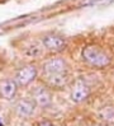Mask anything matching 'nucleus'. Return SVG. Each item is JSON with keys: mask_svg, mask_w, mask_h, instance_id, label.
<instances>
[{"mask_svg": "<svg viewBox=\"0 0 114 126\" xmlns=\"http://www.w3.org/2000/svg\"><path fill=\"white\" fill-rule=\"evenodd\" d=\"M18 92V83L14 79H6L0 84V94L5 99H13Z\"/></svg>", "mask_w": 114, "mask_h": 126, "instance_id": "obj_8", "label": "nucleus"}, {"mask_svg": "<svg viewBox=\"0 0 114 126\" xmlns=\"http://www.w3.org/2000/svg\"><path fill=\"white\" fill-rule=\"evenodd\" d=\"M34 110H36L34 99L23 98V99H19L15 103V112H17L20 117H29L30 115H33Z\"/></svg>", "mask_w": 114, "mask_h": 126, "instance_id": "obj_6", "label": "nucleus"}, {"mask_svg": "<svg viewBox=\"0 0 114 126\" xmlns=\"http://www.w3.org/2000/svg\"><path fill=\"white\" fill-rule=\"evenodd\" d=\"M43 48H44L43 43H42V46L34 43V45L29 46V47L25 50V54H27L29 57H38V56H41V55L43 54Z\"/></svg>", "mask_w": 114, "mask_h": 126, "instance_id": "obj_10", "label": "nucleus"}, {"mask_svg": "<svg viewBox=\"0 0 114 126\" xmlns=\"http://www.w3.org/2000/svg\"><path fill=\"white\" fill-rule=\"evenodd\" d=\"M89 95H90V88H89V85L84 80L77 79L74 83L72 89H71V94H70L71 101L75 102V103H81L84 101H86Z\"/></svg>", "mask_w": 114, "mask_h": 126, "instance_id": "obj_2", "label": "nucleus"}, {"mask_svg": "<svg viewBox=\"0 0 114 126\" xmlns=\"http://www.w3.org/2000/svg\"><path fill=\"white\" fill-rule=\"evenodd\" d=\"M42 43L44 48H47L48 51H52V52H60V51H63L66 48V40L62 36L58 34H48L43 37Z\"/></svg>", "mask_w": 114, "mask_h": 126, "instance_id": "obj_4", "label": "nucleus"}, {"mask_svg": "<svg viewBox=\"0 0 114 126\" xmlns=\"http://www.w3.org/2000/svg\"><path fill=\"white\" fill-rule=\"evenodd\" d=\"M110 1V0H85V1L82 3V5H90V6H93V5H99V4H105V3H108Z\"/></svg>", "mask_w": 114, "mask_h": 126, "instance_id": "obj_11", "label": "nucleus"}, {"mask_svg": "<svg viewBox=\"0 0 114 126\" xmlns=\"http://www.w3.org/2000/svg\"><path fill=\"white\" fill-rule=\"evenodd\" d=\"M68 66L67 63L63 59L55 57L50 59L48 61H46L43 65V73L44 75H55V74H61V73H67Z\"/></svg>", "mask_w": 114, "mask_h": 126, "instance_id": "obj_3", "label": "nucleus"}, {"mask_svg": "<svg viewBox=\"0 0 114 126\" xmlns=\"http://www.w3.org/2000/svg\"><path fill=\"white\" fill-rule=\"evenodd\" d=\"M37 126H55L51 121H48V120H44V121H41V122H38L37 124Z\"/></svg>", "mask_w": 114, "mask_h": 126, "instance_id": "obj_13", "label": "nucleus"}, {"mask_svg": "<svg viewBox=\"0 0 114 126\" xmlns=\"http://www.w3.org/2000/svg\"><path fill=\"white\" fill-rule=\"evenodd\" d=\"M33 99L36 102V105L41 106V107H47L52 102V94L47 88L37 87L33 92Z\"/></svg>", "mask_w": 114, "mask_h": 126, "instance_id": "obj_7", "label": "nucleus"}, {"mask_svg": "<svg viewBox=\"0 0 114 126\" xmlns=\"http://www.w3.org/2000/svg\"><path fill=\"white\" fill-rule=\"evenodd\" d=\"M90 126H105L103 124H93V125H90Z\"/></svg>", "mask_w": 114, "mask_h": 126, "instance_id": "obj_14", "label": "nucleus"}, {"mask_svg": "<svg viewBox=\"0 0 114 126\" xmlns=\"http://www.w3.org/2000/svg\"><path fill=\"white\" fill-rule=\"evenodd\" d=\"M0 126H6V118L1 112V110H0Z\"/></svg>", "mask_w": 114, "mask_h": 126, "instance_id": "obj_12", "label": "nucleus"}, {"mask_svg": "<svg viewBox=\"0 0 114 126\" xmlns=\"http://www.w3.org/2000/svg\"><path fill=\"white\" fill-rule=\"evenodd\" d=\"M81 57L88 65L96 69L106 68L112 63L110 54L99 45H86L81 51Z\"/></svg>", "mask_w": 114, "mask_h": 126, "instance_id": "obj_1", "label": "nucleus"}, {"mask_svg": "<svg viewBox=\"0 0 114 126\" xmlns=\"http://www.w3.org/2000/svg\"><path fill=\"white\" fill-rule=\"evenodd\" d=\"M37 78V68L34 65H27L22 68L15 74V80L18 85H28Z\"/></svg>", "mask_w": 114, "mask_h": 126, "instance_id": "obj_5", "label": "nucleus"}, {"mask_svg": "<svg viewBox=\"0 0 114 126\" xmlns=\"http://www.w3.org/2000/svg\"><path fill=\"white\" fill-rule=\"evenodd\" d=\"M46 77H47V83L52 88H63L68 83V80H70L68 73H61V74L46 75Z\"/></svg>", "mask_w": 114, "mask_h": 126, "instance_id": "obj_9", "label": "nucleus"}]
</instances>
